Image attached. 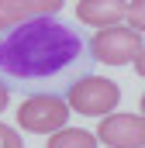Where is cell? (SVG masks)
Masks as SVG:
<instances>
[{
    "mask_svg": "<svg viewBox=\"0 0 145 148\" xmlns=\"http://www.w3.org/2000/svg\"><path fill=\"white\" fill-rule=\"evenodd\" d=\"M90 41L55 14H31L0 38V79L21 93H66L90 73Z\"/></svg>",
    "mask_w": 145,
    "mask_h": 148,
    "instance_id": "cell-1",
    "label": "cell"
},
{
    "mask_svg": "<svg viewBox=\"0 0 145 148\" xmlns=\"http://www.w3.org/2000/svg\"><path fill=\"white\" fill-rule=\"evenodd\" d=\"M66 103H69V110L83 114V117H104L121 103V90H117L114 79L86 73L66 90Z\"/></svg>",
    "mask_w": 145,
    "mask_h": 148,
    "instance_id": "cell-2",
    "label": "cell"
},
{
    "mask_svg": "<svg viewBox=\"0 0 145 148\" xmlns=\"http://www.w3.org/2000/svg\"><path fill=\"white\" fill-rule=\"evenodd\" d=\"M142 48H145L142 31L124 28V24L97 28V35L90 38V55L104 66H128V62H135V55Z\"/></svg>",
    "mask_w": 145,
    "mask_h": 148,
    "instance_id": "cell-3",
    "label": "cell"
},
{
    "mask_svg": "<svg viewBox=\"0 0 145 148\" xmlns=\"http://www.w3.org/2000/svg\"><path fill=\"white\" fill-rule=\"evenodd\" d=\"M69 121V103L59 93H28L17 107V124L31 134H52Z\"/></svg>",
    "mask_w": 145,
    "mask_h": 148,
    "instance_id": "cell-4",
    "label": "cell"
},
{
    "mask_svg": "<svg viewBox=\"0 0 145 148\" xmlns=\"http://www.w3.org/2000/svg\"><path fill=\"white\" fill-rule=\"evenodd\" d=\"M97 141L110 148H145V117L135 114H104Z\"/></svg>",
    "mask_w": 145,
    "mask_h": 148,
    "instance_id": "cell-5",
    "label": "cell"
},
{
    "mask_svg": "<svg viewBox=\"0 0 145 148\" xmlns=\"http://www.w3.org/2000/svg\"><path fill=\"white\" fill-rule=\"evenodd\" d=\"M124 10H128V0H79L76 3V17L83 24H93V28L121 24Z\"/></svg>",
    "mask_w": 145,
    "mask_h": 148,
    "instance_id": "cell-6",
    "label": "cell"
},
{
    "mask_svg": "<svg viewBox=\"0 0 145 148\" xmlns=\"http://www.w3.org/2000/svg\"><path fill=\"white\" fill-rule=\"evenodd\" d=\"M48 148H97V134L93 131H83V127H59L52 131Z\"/></svg>",
    "mask_w": 145,
    "mask_h": 148,
    "instance_id": "cell-7",
    "label": "cell"
},
{
    "mask_svg": "<svg viewBox=\"0 0 145 148\" xmlns=\"http://www.w3.org/2000/svg\"><path fill=\"white\" fill-rule=\"evenodd\" d=\"M24 17H31V14H28V7H24V0H0V31H7V28L21 24Z\"/></svg>",
    "mask_w": 145,
    "mask_h": 148,
    "instance_id": "cell-8",
    "label": "cell"
},
{
    "mask_svg": "<svg viewBox=\"0 0 145 148\" xmlns=\"http://www.w3.org/2000/svg\"><path fill=\"white\" fill-rule=\"evenodd\" d=\"M124 17H128V24L135 31H145V0H131L128 10H124Z\"/></svg>",
    "mask_w": 145,
    "mask_h": 148,
    "instance_id": "cell-9",
    "label": "cell"
},
{
    "mask_svg": "<svg viewBox=\"0 0 145 148\" xmlns=\"http://www.w3.org/2000/svg\"><path fill=\"white\" fill-rule=\"evenodd\" d=\"M66 0H24L28 14H59Z\"/></svg>",
    "mask_w": 145,
    "mask_h": 148,
    "instance_id": "cell-10",
    "label": "cell"
},
{
    "mask_svg": "<svg viewBox=\"0 0 145 148\" xmlns=\"http://www.w3.org/2000/svg\"><path fill=\"white\" fill-rule=\"evenodd\" d=\"M0 148H24V141H21V134H17L14 127L0 124Z\"/></svg>",
    "mask_w": 145,
    "mask_h": 148,
    "instance_id": "cell-11",
    "label": "cell"
},
{
    "mask_svg": "<svg viewBox=\"0 0 145 148\" xmlns=\"http://www.w3.org/2000/svg\"><path fill=\"white\" fill-rule=\"evenodd\" d=\"M135 73H138V76L145 79V48L138 52V55H135Z\"/></svg>",
    "mask_w": 145,
    "mask_h": 148,
    "instance_id": "cell-12",
    "label": "cell"
},
{
    "mask_svg": "<svg viewBox=\"0 0 145 148\" xmlns=\"http://www.w3.org/2000/svg\"><path fill=\"white\" fill-rule=\"evenodd\" d=\"M7 100H10V90H7V83L0 79V110H7Z\"/></svg>",
    "mask_w": 145,
    "mask_h": 148,
    "instance_id": "cell-13",
    "label": "cell"
},
{
    "mask_svg": "<svg viewBox=\"0 0 145 148\" xmlns=\"http://www.w3.org/2000/svg\"><path fill=\"white\" fill-rule=\"evenodd\" d=\"M142 117H145V97H142Z\"/></svg>",
    "mask_w": 145,
    "mask_h": 148,
    "instance_id": "cell-14",
    "label": "cell"
}]
</instances>
